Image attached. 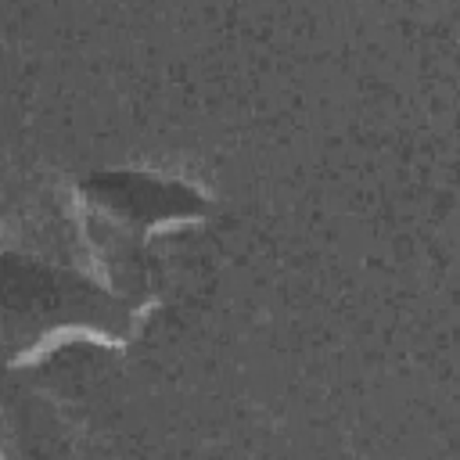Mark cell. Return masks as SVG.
Returning <instances> with one entry per match:
<instances>
[{
    "label": "cell",
    "instance_id": "1",
    "mask_svg": "<svg viewBox=\"0 0 460 460\" xmlns=\"http://www.w3.org/2000/svg\"><path fill=\"white\" fill-rule=\"evenodd\" d=\"M61 331L122 338L126 309L79 277L0 255V352L22 356Z\"/></svg>",
    "mask_w": 460,
    "mask_h": 460
},
{
    "label": "cell",
    "instance_id": "2",
    "mask_svg": "<svg viewBox=\"0 0 460 460\" xmlns=\"http://www.w3.org/2000/svg\"><path fill=\"white\" fill-rule=\"evenodd\" d=\"M83 198L90 208L104 212L108 223H122L133 230H151L176 219H194L205 212V198L176 180H158L147 172H101L83 183Z\"/></svg>",
    "mask_w": 460,
    "mask_h": 460
}]
</instances>
